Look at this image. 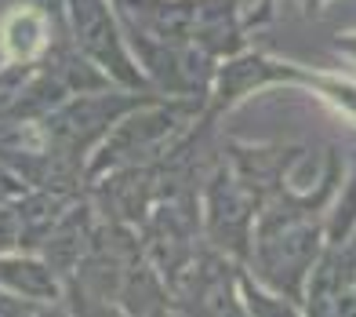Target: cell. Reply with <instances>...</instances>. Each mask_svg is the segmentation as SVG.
<instances>
[{"instance_id":"obj_10","label":"cell","mask_w":356,"mask_h":317,"mask_svg":"<svg viewBox=\"0 0 356 317\" xmlns=\"http://www.w3.org/2000/svg\"><path fill=\"white\" fill-rule=\"evenodd\" d=\"M338 52H346L349 59H356V33H346V37H338Z\"/></svg>"},{"instance_id":"obj_2","label":"cell","mask_w":356,"mask_h":317,"mask_svg":"<svg viewBox=\"0 0 356 317\" xmlns=\"http://www.w3.org/2000/svg\"><path fill=\"white\" fill-rule=\"evenodd\" d=\"M66 11L80 59H88L124 91H149V77L127 47V33L113 0H66Z\"/></svg>"},{"instance_id":"obj_3","label":"cell","mask_w":356,"mask_h":317,"mask_svg":"<svg viewBox=\"0 0 356 317\" xmlns=\"http://www.w3.org/2000/svg\"><path fill=\"white\" fill-rule=\"evenodd\" d=\"M156 99L153 91H127V95H80L70 106L51 109L47 114V128L44 139L62 161H80L88 157V150L99 139L109 135V128L117 124L124 114H131L135 106Z\"/></svg>"},{"instance_id":"obj_1","label":"cell","mask_w":356,"mask_h":317,"mask_svg":"<svg viewBox=\"0 0 356 317\" xmlns=\"http://www.w3.org/2000/svg\"><path fill=\"white\" fill-rule=\"evenodd\" d=\"M254 270L258 281H266L269 288H277L284 299L291 295L298 303L302 299V281L309 274V266L320 252V233L313 226L309 212L302 204L280 201L277 208H269L254 226Z\"/></svg>"},{"instance_id":"obj_11","label":"cell","mask_w":356,"mask_h":317,"mask_svg":"<svg viewBox=\"0 0 356 317\" xmlns=\"http://www.w3.org/2000/svg\"><path fill=\"white\" fill-rule=\"evenodd\" d=\"M302 4H305V11H316V8L323 4V0H302Z\"/></svg>"},{"instance_id":"obj_6","label":"cell","mask_w":356,"mask_h":317,"mask_svg":"<svg viewBox=\"0 0 356 317\" xmlns=\"http://www.w3.org/2000/svg\"><path fill=\"white\" fill-rule=\"evenodd\" d=\"M0 288H8L11 295L26 299L37 307H55L62 303V284L55 277V266H47L40 259H26V256H0Z\"/></svg>"},{"instance_id":"obj_4","label":"cell","mask_w":356,"mask_h":317,"mask_svg":"<svg viewBox=\"0 0 356 317\" xmlns=\"http://www.w3.org/2000/svg\"><path fill=\"white\" fill-rule=\"evenodd\" d=\"M284 81H309V77L298 73V66L273 62L266 55H225L211 77V88H207V99H211L207 102V121L225 114L240 99H248L251 91L269 88V84H284Z\"/></svg>"},{"instance_id":"obj_7","label":"cell","mask_w":356,"mask_h":317,"mask_svg":"<svg viewBox=\"0 0 356 317\" xmlns=\"http://www.w3.org/2000/svg\"><path fill=\"white\" fill-rule=\"evenodd\" d=\"M0 44L11 62H37L51 44V22L40 8H11L0 22Z\"/></svg>"},{"instance_id":"obj_8","label":"cell","mask_w":356,"mask_h":317,"mask_svg":"<svg viewBox=\"0 0 356 317\" xmlns=\"http://www.w3.org/2000/svg\"><path fill=\"white\" fill-rule=\"evenodd\" d=\"M22 245V223H19V208L0 204V256Z\"/></svg>"},{"instance_id":"obj_5","label":"cell","mask_w":356,"mask_h":317,"mask_svg":"<svg viewBox=\"0 0 356 317\" xmlns=\"http://www.w3.org/2000/svg\"><path fill=\"white\" fill-rule=\"evenodd\" d=\"M207 233L222 252L248 256L251 245V197L229 168H218L207 183Z\"/></svg>"},{"instance_id":"obj_9","label":"cell","mask_w":356,"mask_h":317,"mask_svg":"<svg viewBox=\"0 0 356 317\" xmlns=\"http://www.w3.org/2000/svg\"><path fill=\"white\" fill-rule=\"evenodd\" d=\"M269 8H273V0H258L254 11L248 15V26H254V22H266V19H269Z\"/></svg>"}]
</instances>
